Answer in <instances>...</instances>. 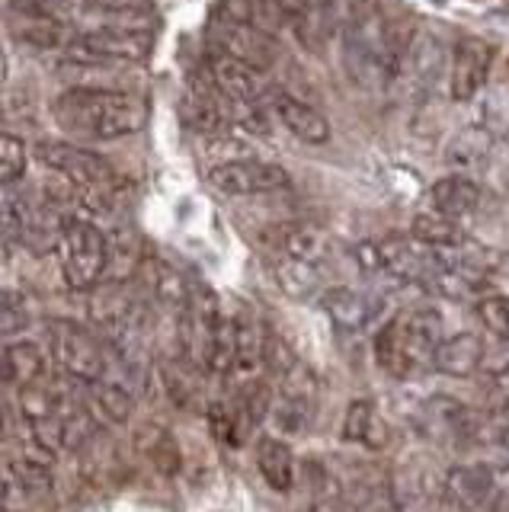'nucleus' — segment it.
Segmentation results:
<instances>
[{"instance_id": "f257e3e1", "label": "nucleus", "mask_w": 509, "mask_h": 512, "mask_svg": "<svg viewBox=\"0 0 509 512\" xmlns=\"http://www.w3.org/2000/svg\"><path fill=\"white\" fill-rule=\"evenodd\" d=\"M55 122L74 138L116 141L145 128L148 109L132 93L106 87H71L55 100Z\"/></svg>"}, {"instance_id": "f03ea898", "label": "nucleus", "mask_w": 509, "mask_h": 512, "mask_svg": "<svg viewBox=\"0 0 509 512\" xmlns=\"http://www.w3.org/2000/svg\"><path fill=\"white\" fill-rule=\"evenodd\" d=\"M442 343V317L433 308H410L391 317L375 336L378 368L394 381H407L433 368L436 349Z\"/></svg>"}, {"instance_id": "7ed1b4c3", "label": "nucleus", "mask_w": 509, "mask_h": 512, "mask_svg": "<svg viewBox=\"0 0 509 512\" xmlns=\"http://www.w3.org/2000/svg\"><path fill=\"white\" fill-rule=\"evenodd\" d=\"M36 157L49 170H55L58 176H65L68 183H74L77 202L81 205L93 208V212L113 208V199L122 189V176L106 157L81 148V144H68V141H39Z\"/></svg>"}, {"instance_id": "20e7f679", "label": "nucleus", "mask_w": 509, "mask_h": 512, "mask_svg": "<svg viewBox=\"0 0 509 512\" xmlns=\"http://www.w3.org/2000/svg\"><path fill=\"white\" fill-rule=\"evenodd\" d=\"M55 253L61 276L74 292H93L109 272V237L87 218L61 221Z\"/></svg>"}, {"instance_id": "39448f33", "label": "nucleus", "mask_w": 509, "mask_h": 512, "mask_svg": "<svg viewBox=\"0 0 509 512\" xmlns=\"http://www.w3.org/2000/svg\"><path fill=\"white\" fill-rule=\"evenodd\" d=\"M49 349L61 368V375L77 384H93L106 375L109 352L106 346L74 320H52L49 324Z\"/></svg>"}, {"instance_id": "423d86ee", "label": "nucleus", "mask_w": 509, "mask_h": 512, "mask_svg": "<svg viewBox=\"0 0 509 512\" xmlns=\"http://www.w3.org/2000/svg\"><path fill=\"white\" fill-rule=\"evenodd\" d=\"M151 45L154 39L145 29L103 26V29L84 32V36H74L65 45V55L71 64L97 68V64H113V61H141V58H148Z\"/></svg>"}, {"instance_id": "0eeeda50", "label": "nucleus", "mask_w": 509, "mask_h": 512, "mask_svg": "<svg viewBox=\"0 0 509 512\" xmlns=\"http://www.w3.org/2000/svg\"><path fill=\"white\" fill-rule=\"evenodd\" d=\"M209 183L221 192V196H273L292 186V176L285 167L269 164V160H253V157H237V160H221V164L209 167Z\"/></svg>"}, {"instance_id": "6e6552de", "label": "nucleus", "mask_w": 509, "mask_h": 512, "mask_svg": "<svg viewBox=\"0 0 509 512\" xmlns=\"http://www.w3.org/2000/svg\"><path fill=\"white\" fill-rule=\"evenodd\" d=\"M212 52L228 55L234 61L247 64L257 74H266L273 64L279 61V45L260 26H231V23H218L212 29Z\"/></svg>"}, {"instance_id": "1a4fd4ad", "label": "nucleus", "mask_w": 509, "mask_h": 512, "mask_svg": "<svg viewBox=\"0 0 509 512\" xmlns=\"http://www.w3.org/2000/svg\"><path fill=\"white\" fill-rule=\"evenodd\" d=\"M493 68V48L481 36H461L452 52L449 71V93L455 103H468L487 87V77Z\"/></svg>"}, {"instance_id": "9d476101", "label": "nucleus", "mask_w": 509, "mask_h": 512, "mask_svg": "<svg viewBox=\"0 0 509 512\" xmlns=\"http://www.w3.org/2000/svg\"><path fill=\"white\" fill-rule=\"evenodd\" d=\"M20 413L26 420L29 439L39 452H61L65 448V436H61V420H58V404L52 388L45 384H33V388H20Z\"/></svg>"}, {"instance_id": "9b49d317", "label": "nucleus", "mask_w": 509, "mask_h": 512, "mask_svg": "<svg viewBox=\"0 0 509 512\" xmlns=\"http://www.w3.org/2000/svg\"><path fill=\"white\" fill-rule=\"evenodd\" d=\"M442 484H445V500L471 512L490 506L500 496V477L484 461L458 464V468L445 474Z\"/></svg>"}, {"instance_id": "f8f14e48", "label": "nucleus", "mask_w": 509, "mask_h": 512, "mask_svg": "<svg viewBox=\"0 0 509 512\" xmlns=\"http://www.w3.org/2000/svg\"><path fill=\"white\" fill-rule=\"evenodd\" d=\"M202 74L209 77L212 84L228 96V100L241 103V106L253 103V100L260 96V90H263L257 71L247 68V64H241V61L228 58V55H218V52L209 55V61H205V71H202Z\"/></svg>"}, {"instance_id": "ddd939ff", "label": "nucleus", "mask_w": 509, "mask_h": 512, "mask_svg": "<svg viewBox=\"0 0 509 512\" xmlns=\"http://www.w3.org/2000/svg\"><path fill=\"white\" fill-rule=\"evenodd\" d=\"M266 244L273 247V256H292L321 266L327 260V237L314 224H279L266 234Z\"/></svg>"}, {"instance_id": "4468645a", "label": "nucleus", "mask_w": 509, "mask_h": 512, "mask_svg": "<svg viewBox=\"0 0 509 512\" xmlns=\"http://www.w3.org/2000/svg\"><path fill=\"white\" fill-rule=\"evenodd\" d=\"M484 356H487V349H484V340L477 333L442 336L433 368L439 375H449V378H471L477 368L484 365Z\"/></svg>"}, {"instance_id": "2eb2a0df", "label": "nucleus", "mask_w": 509, "mask_h": 512, "mask_svg": "<svg viewBox=\"0 0 509 512\" xmlns=\"http://www.w3.org/2000/svg\"><path fill=\"white\" fill-rule=\"evenodd\" d=\"M276 119L285 125V132L305 144H327L333 128L321 109H314L311 103L298 100V96H279L276 100Z\"/></svg>"}, {"instance_id": "dca6fc26", "label": "nucleus", "mask_w": 509, "mask_h": 512, "mask_svg": "<svg viewBox=\"0 0 509 512\" xmlns=\"http://www.w3.org/2000/svg\"><path fill=\"white\" fill-rule=\"evenodd\" d=\"M429 202H433V212L461 221L477 212V205H481V186L465 173L442 176V180L429 186Z\"/></svg>"}, {"instance_id": "f3484780", "label": "nucleus", "mask_w": 509, "mask_h": 512, "mask_svg": "<svg viewBox=\"0 0 509 512\" xmlns=\"http://www.w3.org/2000/svg\"><path fill=\"white\" fill-rule=\"evenodd\" d=\"M314 413V391H311V381L308 378H298L295 368L289 375H285V384H282V394L273 400V420L279 429L285 432H301L308 426Z\"/></svg>"}, {"instance_id": "a211bd4d", "label": "nucleus", "mask_w": 509, "mask_h": 512, "mask_svg": "<svg viewBox=\"0 0 509 512\" xmlns=\"http://www.w3.org/2000/svg\"><path fill=\"white\" fill-rule=\"evenodd\" d=\"M74 384L55 381L52 384V394H55V404H58V420H61V436H65V448H81L87 445L93 436H97V420L90 416V410L74 397Z\"/></svg>"}, {"instance_id": "6ab92c4d", "label": "nucleus", "mask_w": 509, "mask_h": 512, "mask_svg": "<svg viewBox=\"0 0 509 512\" xmlns=\"http://www.w3.org/2000/svg\"><path fill=\"white\" fill-rule=\"evenodd\" d=\"M321 304H324V311L330 314L333 324L343 327V330H362L375 314V301L369 295L356 292V288H349V285H337V288L321 292Z\"/></svg>"}, {"instance_id": "aec40b11", "label": "nucleus", "mask_w": 509, "mask_h": 512, "mask_svg": "<svg viewBox=\"0 0 509 512\" xmlns=\"http://www.w3.org/2000/svg\"><path fill=\"white\" fill-rule=\"evenodd\" d=\"M257 468L276 493H289L295 487V455L292 448L276 436H263L257 445Z\"/></svg>"}, {"instance_id": "412c9836", "label": "nucleus", "mask_w": 509, "mask_h": 512, "mask_svg": "<svg viewBox=\"0 0 509 512\" xmlns=\"http://www.w3.org/2000/svg\"><path fill=\"white\" fill-rule=\"evenodd\" d=\"M273 276L282 292L292 298H311L324 288V266L292 260V256H273Z\"/></svg>"}, {"instance_id": "4be33fe9", "label": "nucleus", "mask_w": 509, "mask_h": 512, "mask_svg": "<svg viewBox=\"0 0 509 512\" xmlns=\"http://www.w3.org/2000/svg\"><path fill=\"white\" fill-rule=\"evenodd\" d=\"M93 397H97V407L109 416L113 423H125L135 410V394H132V384L129 378H122L119 368L109 362L106 375L100 381L90 384Z\"/></svg>"}, {"instance_id": "5701e85b", "label": "nucleus", "mask_w": 509, "mask_h": 512, "mask_svg": "<svg viewBox=\"0 0 509 512\" xmlns=\"http://www.w3.org/2000/svg\"><path fill=\"white\" fill-rule=\"evenodd\" d=\"M45 352L39 343L33 340H13L4 349V368L7 378H13L20 388H33V384H42L45 378Z\"/></svg>"}, {"instance_id": "b1692460", "label": "nucleus", "mask_w": 509, "mask_h": 512, "mask_svg": "<svg viewBox=\"0 0 509 512\" xmlns=\"http://www.w3.org/2000/svg\"><path fill=\"white\" fill-rule=\"evenodd\" d=\"M343 439L346 442H359L365 448H381L385 445V423L375 410L372 400H353L346 410V420H343Z\"/></svg>"}, {"instance_id": "393cba45", "label": "nucleus", "mask_w": 509, "mask_h": 512, "mask_svg": "<svg viewBox=\"0 0 509 512\" xmlns=\"http://www.w3.org/2000/svg\"><path fill=\"white\" fill-rule=\"evenodd\" d=\"M410 234L420 240V244L433 247V250H449V247H461L465 244V234H461L458 221L445 218L439 212H423L413 218Z\"/></svg>"}, {"instance_id": "a878e982", "label": "nucleus", "mask_w": 509, "mask_h": 512, "mask_svg": "<svg viewBox=\"0 0 509 512\" xmlns=\"http://www.w3.org/2000/svg\"><path fill=\"white\" fill-rule=\"evenodd\" d=\"M148 282H151V295L164 304V308L183 314L186 304H189V295H193V288H186L183 276L173 266L154 260L151 263V272H148Z\"/></svg>"}, {"instance_id": "bb28decb", "label": "nucleus", "mask_w": 509, "mask_h": 512, "mask_svg": "<svg viewBox=\"0 0 509 512\" xmlns=\"http://www.w3.org/2000/svg\"><path fill=\"white\" fill-rule=\"evenodd\" d=\"M493 148V135L481 125H471V128H461V132L452 138L449 151H445V160L452 167H471V164H481V160L490 154Z\"/></svg>"}, {"instance_id": "cd10ccee", "label": "nucleus", "mask_w": 509, "mask_h": 512, "mask_svg": "<svg viewBox=\"0 0 509 512\" xmlns=\"http://www.w3.org/2000/svg\"><path fill=\"white\" fill-rule=\"evenodd\" d=\"M20 13V23H17V36L33 42L39 48H58V45H68V29L61 20H55V16H45V13Z\"/></svg>"}, {"instance_id": "c85d7f7f", "label": "nucleus", "mask_w": 509, "mask_h": 512, "mask_svg": "<svg viewBox=\"0 0 509 512\" xmlns=\"http://www.w3.org/2000/svg\"><path fill=\"white\" fill-rule=\"evenodd\" d=\"M26 164H29V151H26L23 138L0 132V186L17 183L26 173Z\"/></svg>"}, {"instance_id": "c756f323", "label": "nucleus", "mask_w": 509, "mask_h": 512, "mask_svg": "<svg viewBox=\"0 0 509 512\" xmlns=\"http://www.w3.org/2000/svg\"><path fill=\"white\" fill-rule=\"evenodd\" d=\"M10 474L23 493H49L52 490V468L39 458H20L10 464Z\"/></svg>"}, {"instance_id": "7c9ffc66", "label": "nucleus", "mask_w": 509, "mask_h": 512, "mask_svg": "<svg viewBox=\"0 0 509 512\" xmlns=\"http://www.w3.org/2000/svg\"><path fill=\"white\" fill-rule=\"evenodd\" d=\"M477 317H481V324L497 336V340L509 343V301L500 298V295H487L477 301Z\"/></svg>"}, {"instance_id": "2f4dec72", "label": "nucleus", "mask_w": 509, "mask_h": 512, "mask_svg": "<svg viewBox=\"0 0 509 512\" xmlns=\"http://www.w3.org/2000/svg\"><path fill=\"white\" fill-rule=\"evenodd\" d=\"M10 4L23 13H45V16H55V20H65L68 13L77 10L81 0H10Z\"/></svg>"}, {"instance_id": "473e14b6", "label": "nucleus", "mask_w": 509, "mask_h": 512, "mask_svg": "<svg viewBox=\"0 0 509 512\" xmlns=\"http://www.w3.org/2000/svg\"><path fill=\"white\" fill-rule=\"evenodd\" d=\"M84 4L103 13H141L151 7V0H84Z\"/></svg>"}, {"instance_id": "72a5a7b5", "label": "nucleus", "mask_w": 509, "mask_h": 512, "mask_svg": "<svg viewBox=\"0 0 509 512\" xmlns=\"http://www.w3.org/2000/svg\"><path fill=\"white\" fill-rule=\"evenodd\" d=\"M490 391H493V397H497V404L509 410V365H503L500 372H493Z\"/></svg>"}, {"instance_id": "f704fd0d", "label": "nucleus", "mask_w": 509, "mask_h": 512, "mask_svg": "<svg viewBox=\"0 0 509 512\" xmlns=\"http://www.w3.org/2000/svg\"><path fill=\"white\" fill-rule=\"evenodd\" d=\"M17 480H13V474H0V512H13L17 509Z\"/></svg>"}, {"instance_id": "c9c22d12", "label": "nucleus", "mask_w": 509, "mask_h": 512, "mask_svg": "<svg viewBox=\"0 0 509 512\" xmlns=\"http://www.w3.org/2000/svg\"><path fill=\"white\" fill-rule=\"evenodd\" d=\"M7 378V368H4V352H0V381Z\"/></svg>"}, {"instance_id": "e433bc0d", "label": "nucleus", "mask_w": 509, "mask_h": 512, "mask_svg": "<svg viewBox=\"0 0 509 512\" xmlns=\"http://www.w3.org/2000/svg\"><path fill=\"white\" fill-rule=\"evenodd\" d=\"M0 436H4V413H0Z\"/></svg>"}]
</instances>
